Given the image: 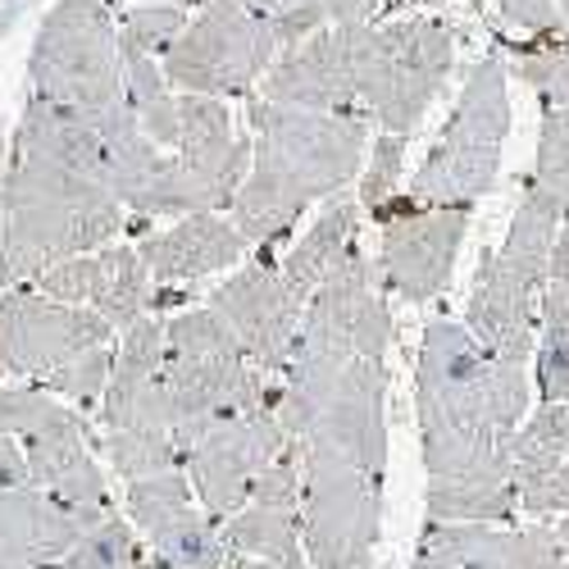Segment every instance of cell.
<instances>
[{"instance_id": "27", "label": "cell", "mask_w": 569, "mask_h": 569, "mask_svg": "<svg viewBox=\"0 0 569 569\" xmlns=\"http://www.w3.org/2000/svg\"><path fill=\"white\" fill-rule=\"evenodd\" d=\"M123 82H128V101H132V114H137L141 132H147L160 151L173 156L178 141H182V128H178V91L169 87L164 64L156 56L123 51Z\"/></svg>"}, {"instance_id": "28", "label": "cell", "mask_w": 569, "mask_h": 569, "mask_svg": "<svg viewBox=\"0 0 569 569\" xmlns=\"http://www.w3.org/2000/svg\"><path fill=\"white\" fill-rule=\"evenodd\" d=\"M510 73L538 91L542 110H569V32L560 37H497Z\"/></svg>"}, {"instance_id": "44", "label": "cell", "mask_w": 569, "mask_h": 569, "mask_svg": "<svg viewBox=\"0 0 569 569\" xmlns=\"http://www.w3.org/2000/svg\"><path fill=\"white\" fill-rule=\"evenodd\" d=\"M556 6H560V14H565V23H569V0H556Z\"/></svg>"}, {"instance_id": "32", "label": "cell", "mask_w": 569, "mask_h": 569, "mask_svg": "<svg viewBox=\"0 0 569 569\" xmlns=\"http://www.w3.org/2000/svg\"><path fill=\"white\" fill-rule=\"evenodd\" d=\"M542 192L569 214V110H542V128H538V160H533V178Z\"/></svg>"}, {"instance_id": "23", "label": "cell", "mask_w": 569, "mask_h": 569, "mask_svg": "<svg viewBox=\"0 0 569 569\" xmlns=\"http://www.w3.org/2000/svg\"><path fill=\"white\" fill-rule=\"evenodd\" d=\"M510 479L519 515L560 519L569 515V397L542 401L510 438Z\"/></svg>"}, {"instance_id": "45", "label": "cell", "mask_w": 569, "mask_h": 569, "mask_svg": "<svg viewBox=\"0 0 569 569\" xmlns=\"http://www.w3.org/2000/svg\"><path fill=\"white\" fill-rule=\"evenodd\" d=\"M360 569H373V565H360Z\"/></svg>"}, {"instance_id": "4", "label": "cell", "mask_w": 569, "mask_h": 569, "mask_svg": "<svg viewBox=\"0 0 569 569\" xmlns=\"http://www.w3.org/2000/svg\"><path fill=\"white\" fill-rule=\"evenodd\" d=\"M128 223V206L106 182L10 151L0 182V292L37 288L56 264L110 247Z\"/></svg>"}, {"instance_id": "2", "label": "cell", "mask_w": 569, "mask_h": 569, "mask_svg": "<svg viewBox=\"0 0 569 569\" xmlns=\"http://www.w3.org/2000/svg\"><path fill=\"white\" fill-rule=\"evenodd\" d=\"M388 360H356L292 433L310 569H360L373 560L388 488Z\"/></svg>"}, {"instance_id": "12", "label": "cell", "mask_w": 569, "mask_h": 569, "mask_svg": "<svg viewBox=\"0 0 569 569\" xmlns=\"http://www.w3.org/2000/svg\"><path fill=\"white\" fill-rule=\"evenodd\" d=\"M0 433L23 447L37 488L69 506L114 515L106 465L78 406L41 388H0Z\"/></svg>"}, {"instance_id": "41", "label": "cell", "mask_w": 569, "mask_h": 569, "mask_svg": "<svg viewBox=\"0 0 569 569\" xmlns=\"http://www.w3.org/2000/svg\"><path fill=\"white\" fill-rule=\"evenodd\" d=\"M137 6H210V0H137Z\"/></svg>"}, {"instance_id": "24", "label": "cell", "mask_w": 569, "mask_h": 569, "mask_svg": "<svg viewBox=\"0 0 569 569\" xmlns=\"http://www.w3.org/2000/svg\"><path fill=\"white\" fill-rule=\"evenodd\" d=\"M247 251H251V242L223 214H187V219H178V223H169L160 232H147L137 242L141 264H147L151 278L164 282V288L223 273Z\"/></svg>"}, {"instance_id": "5", "label": "cell", "mask_w": 569, "mask_h": 569, "mask_svg": "<svg viewBox=\"0 0 569 569\" xmlns=\"http://www.w3.org/2000/svg\"><path fill=\"white\" fill-rule=\"evenodd\" d=\"M392 338H397L392 310L373 288L360 242H351L301 315L292 369L282 373V397H278V419L288 438L319 410V401L338 388V378L356 360H388Z\"/></svg>"}, {"instance_id": "1", "label": "cell", "mask_w": 569, "mask_h": 569, "mask_svg": "<svg viewBox=\"0 0 569 569\" xmlns=\"http://www.w3.org/2000/svg\"><path fill=\"white\" fill-rule=\"evenodd\" d=\"M533 365L497 360L456 319H433L415 360V419L429 469V519L515 525L510 438L529 419Z\"/></svg>"}, {"instance_id": "10", "label": "cell", "mask_w": 569, "mask_h": 569, "mask_svg": "<svg viewBox=\"0 0 569 569\" xmlns=\"http://www.w3.org/2000/svg\"><path fill=\"white\" fill-rule=\"evenodd\" d=\"M288 51L282 32L232 0H210L164 51V78L182 97L242 101L264 82V73Z\"/></svg>"}, {"instance_id": "34", "label": "cell", "mask_w": 569, "mask_h": 569, "mask_svg": "<svg viewBox=\"0 0 569 569\" xmlns=\"http://www.w3.org/2000/svg\"><path fill=\"white\" fill-rule=\"evenodd\" d=\"M237 10H247L264 23H273L282 32V41L301 46L306 37H315L319 28H328V14H323V0H232Z\"/></svg>"}, {"instance_id": "19", "label": "cell", "mask_w": 569, "mask_h": 569, "mask_svg": "<svg viewBox=\"0 0 569 569\" xmlns=\"http://www.w3.org/2000/svg\"><path fill=\"white\" fill-rule=\"evenodd\" d=\"M547 282L515 269L501 251H488L473 273V292L465 306V328L479 338L497 360L533 365L538 347V301Z\"/></svg>"}, {"instance_id": "14", "label": "cell", "mask_w": 569, "mask_h": 569, "mask_svg": "<svg viewBox=\"0 0 569 569\" xmlns=\"http://www.w3.org/2000/svg\"><path fill=\"white\" fill-rule=\"evenodd\" d=\"M128 519L147 538L160 569H219L228 560L223 519L197 501L187 469L128 483Z\"/></svg>"}, {"instance_id": "11", "label": "cell", "mask_w": 569, "mask_h": 569, "mask_svg": "<svg viewBox=\"0 0 569 569\" xmlns=\"http://www.w3.org/2000/svg\"><path fill=\"white\" fill-rule=\"evenodd\" d=\"M178 128L182 141L169 156L164 178L141 206V219L156 214H219L232 210L237 192L251 173V132L232 128V114L214 97H182L178 91Z\"/></svg>"}, {"instance_id": "21", "label": "cell", "mask_w": 569, "mask_h": 569, "mask_svg": "<svg viewBox=\"0 0 569 569\" xmlns=\"http://www.w3.org/2000/svg\"><path fill=\"white\" fill-rule=\"evenodd\" d=\"M415 556L438 569H560L556 525H438L429 519Z\"/></svg>"}, {"instance_id": "42", "label": "cell", "mask_w": 569, "mask_h": 569, "mask_svg": "<svg viewBox=\"0 0 569 569\" xmlns=\"http://www.w3.org/2000/svg\"><path fill=\"white\" fill-rule=\"evenodd\" d=\"M0 569H64V565H0Z\"/></svg>"}, {"instance_id": "8", "label": "cell", "mask_w": 569, "mask_h": 569, "mask_svg": "<svg viewBox=\"0 0 569 569\" xmlns=\"http://www.w3.org/2000/svg\"><path fill=\"white\" fill-rule=\"evenodd\" d=\"M351 56L365 114L383 132L410 137L456 69V32L433 14H397L351 28Z\"/></svg>"}, {"instance_id": "20", "label": "cell", "mask_w": 569, "mask_h": 569, "mask_svg": "<svg viewBox=\"0 0 569 569\" xmlns=\"http://www.w3.org/2000/svg\"><path fill=\"white\" fill-rule=\"evenodd\" d=\"M260 101L319 110V114H351L360 110L356 91V56H351V28H319L292 51H282L278 64L256 87Z\"/></svg>"}, {"instance_id": "33", "label": "cell", "mask_w": 569, "mask_h": 569, "mask_svg": "<svg viewBox=\"0 0 569 569\" xmlns=\"http://www.w3.org/2000/svg\"><path fill=\"white\" fill-rule=\"evenodd\" d=\"M192 23L182 6H132L119 19V46L123 51H141L164 60V51L182 37V28Z\"/></svg>"}, {"instance_id": "6", "label": "cell", "mask_w": 569, "mask_h": 569, "mask_svg": "<svg viewBox=\"0 0 569 569\" xmlns=\"http://www.w3.org/2000/svg\"><path fill=\"white\" fill-rule=\"evenodd\" d=\"M114 328L37 288L0 292V369L78 410H97L114 369Z\"/></svg>"}, {"instance_id": "7", "label": "cell", "mask_w": 569, "mask_h": 569, "mask_svg": "<svg viewBox=\"0 0 569 569\" xmlns=\"http://www.w3.org/2000/svg\"><path fill=\"white\" fill-rule=\"evenodd\" d=\"M506 137H510V64L501 56V46H492L465 73V87L438 147L423 156V164L406 187L410 201L419 210H442V206L473 210V201L497 187Z\"/></svg>"}, {"instance_id": "9", "label": "cell", "mask_w": 569, "mask_h": 569, "mask_svg": "<svg viewBox=\"0 0 569 569\" xmlns=\"http://www.w3.org/2000/svg\"><path fill=\"white\" fill-rule=\"evenodd\" d=\"M164 397L173 415V438L214 415H242L273 406L282 397V383H269V373L251 365L228 333V323L201 306L178 310L164 319Z\"/></svg>"}, {"instance_id": "40", "label": "cell", "mask_w": 569, "mask_h": 569, "mask_svg": "<svg viewBox=\"0 0 569 569\" xmlns=\"http://www.w3.org/2000/svg\"><path fill=\"white\" fill-rule=\"evenodd\" d=\"M219 569H278V565H269V560H251V556H228Z\"/></svg>"}, {"instance_id": "36", "label": "cell", "mask_w": 569, "mask_h": 569, "mask_svg": "<svg viewBox=\"0 0 569 569\" xmlns=\"http://www.w3.org/2000/svg\"><path fill=\"white\" fill-rule=\"evenodd\" d=\"M542 323H569V214L560 219L551 264H547V288L538 301V328Z\"/></svg>"}, {"instance_id": "15", "label": "cell", "mask_w": 569, "mask_h": 569, "mask_svg": "<svg viewBox=\"0 0 569 569\" xmlns=\"http://www.w3.org/2000/svg\"><path fill=\"white\" fill-rule=\"evenodd\" d=\"M210 310L228 323V333L242 342L256 369L264 373H288L301 315L306 306L282 288L278 278V251H256L247 269H237L223 288L210 292Z\"/></svg>"}, {"instance_id": "22", "label": "cell", "mask_w": 569, "mask_h": 569, "mask_svg": "<svg viewBox=\"0 0 569 569\" xmlns=\"http://www.w3.org/2000/svg\"><path fill=\"white\" fill-rule=\"evenodd\" d=\"M101 519V510L69 506L37 483L0 492V565H60Z\"/></svg>"}, {"instance_id": "31", "label": "cell", "mask_w": 569, "mask_h": 569, "mask_svg": "<svg viewBox=\"0 0 569 569\" xmlns=\"http://www.w3.org/2000/svg\"><path fill=\"white\" fill-rule=\"evenodd\" d=\"M401 169H406V137L378 132L369 141L365 173H360V210L369 219H378V214H383L401 197Z\"/></svg>"}, {"instance_id": "16", "label": "cell", "mask_w": 569, "mask_h": 569, "mask_svg": "<svg viewBox=\"0 0 569 569\" xmlns=\"http://www.w3.org/2000/svg\"><path fill=\"white\" fill-rule=\"evenodd\" d=\"M469 206L415 210L383 223V247H378V273L383 288L410 306H423L451 288L460 247L469 237Z\"/></svg>"}, {"instance_id": "37", "label": "cell", "mask_w": 569, "mask_h": 569, "mask_svg": "<svg viewBox=\"0 0 569 569\" xmlns=\"http://www.w3.org/2000/svg\"><path fill=\"white\" fill-rule=\"evenodd\" d=\"M497 10H501V19L510 28L529 32V37H560V32H569V23H565L556 0H497Z\"/></svg>"}, {"instance_id": "43", "label": "cell", "mask_w": 569, "mask_h": 569, "mask_svg": "<svg viewBox=\"0 0 569 569\" xmlns=\"http://www.w3.org/2000/svg\"><path fill=\"white\" fill-rule=\"evenodd\" d=\"M410 569H438V565H433V560H423V556H415V560H410Z\"/></svg>"}, {"instance_id": "25", "label": "cell", "mask_w": 569, "mask_h": 569, "mask_svg": "<svg viewBox=\"0 0 569 569\" xmlns=\"http://www.w3.org/2000/svg\"><path fill=\"white\" fill-rule=\"evenodd\" d=\"M10 151L64 164L73 173H87V178H97V182L110 187V147H106V137L87 119H78L73 110H60V106L41 101V97H32L23 106Z\"/></svg>"}, {"instance_id": "30", "label": "cell", "mask_w": 569, "mask_h": 569, "mask_svg": "<svg viewBox=\"0 0 569 569\" xmlns=\"http://www.w3.org/2000/svg\"><path fill=\"white\" fill-rule=\"evenodd\" d=\"M60 565L64 569H160L147 542H141V533L132 529V519H123L119 510L106 515Z\"/></svg>"}, {"instance_id": "38", "label": "cell", "mask_w": 569, "mask_h": 569, "mask_svg": "<svg viewBox=\"0 0 569 569\" xmlns=\"http://www.w3.org/2000/svg\"><path fill=\"white\" fill-rule=\"evenodd\" d=\"M32 483V469H28V456L14 438L0 433V492H10V488H23Z\"/></svg>"}, {"instance_id": "17", "label": "cell", "mask_w": 569, "mask_h": 569, "mask_svg": "<svg viewBox=\"0 0 569 569\" xmlns=\"http://www.w3.org/2000/svg\"><path fill=\"white\" fill-rule=\"evenodd\" d=\"M228 556L269 560L278 569H310L301 538V451L297 442L282 451L247 497V506L223 519Z\"/></svg>"}, {"instance_id": "13", "label": "cell", "mask_w": 569, "mask_h": 569, "mask_svg": "<svg viewBox=\"0 0 569 569\" xmlns=\"http://www.w3.org/2000/svg\"><path fill=\"white\" fill-rule=\"evenodd\" d=\"M173 442L182 451V469L192 479L197 501L214 519H232L242 510L256 479L292 447L288 429L278 419V401L260 410H242V415L201 419L192 429H182Z\"/></svg>"}, {"instance_id": "18", "label": "cell", "mask_w": 569, "mask_h": 569, "mask_svg": "<svg viewBox=\"0 0 569 569\" xmlns=\"http://www.w3.org/2000/svg\"><path fill=\"white\" fill-rule=\"evenodd\" d=\"M37 292L56 297L64 306H87L97 310L114 333H128L132 323H141L151 315L156 301V278L151 269L141 264L137 247H101V251H87L73 256L64 264H56L37 282Z\"/></svg>"}, {"instance_id": "29", "label": "cell", "mask_w": 569, "mask_h": 569, "mask_svg": "<svg viewBox=\"0 0 569 569\" xmlns=\"http://www.w3.org/2000/svg\"><path fill=\"white\" fill-rule=\"evenodd\" d=\"M101 456L123 483L182 469V451L164 429H101Z\"/></svg>"}, {"instance_id": "39", "label": "cell", "mask_w": 569, "mask_h": 569, "mask_svg": "<svg viewBox=\"0 0 569 569\" xmlns=\"http://www.w3.org/2000/svg\"><path fill=\"white\" fill-rule=\"evenodd\" d=\"M556 538H560V569H569V515L556 519Z\"/></svg>"}, {"instance_id": "3", "label": "cell", "mask_w": 569, "mask_h": 569, "mask_svg": "<svg viewBox=\"0 0 569 569\" xmlns=\"http://www.w3.org/2000/svg\"><path fill=\"white\" fill-rule=\"evenodd\" d=\"M251 173L232 201V223L251 247L273 251L306 210L338 197L369 156V114H319L251 97Z\"/></svg>"}, {"instance_id": "26", "label": "cell", "mask_w": 569, "mask_h": 569, "mask_svg": "<svg viewBox=\"0 0 569 569\" xmlns=\"http://www.w3.org/2000/svg\"><path fill=\"white\" fill-rule=\"evenodd\" d=\"M356 232H360V201H338V206H328L310 232L301 237V242L278 260V278H282V288H288L301 306L319 292V282L328 278V269H333L342 260V251L356 242Z\"/></svg>"}, {"instance_id": "35", "label": "cell", "mask_w": 569, "mask_h": 569, "mask_svg": "<svg viewBox=\"0 0 569 569\" xmlns=\"http://www.w3.org/2000/svg\"><path fill=\"white\" fill-rule=\"evenodd\" d=\"M533 392L538 401L569 397V323H542L533 347Z\"/></svg>"}]
</instances>
